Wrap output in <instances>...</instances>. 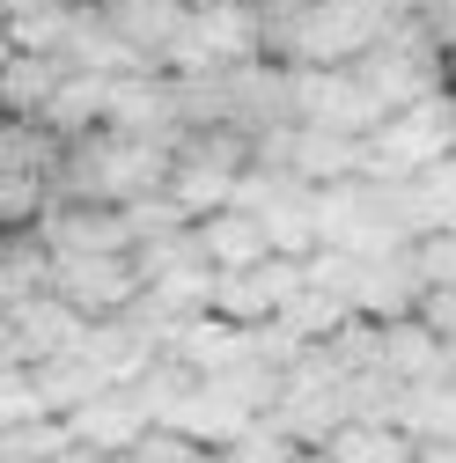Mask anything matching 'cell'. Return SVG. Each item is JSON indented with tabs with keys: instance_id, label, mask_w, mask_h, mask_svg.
<instances>
[{
	"instance_id": "obj_1",
	"label": "cell",
	"mask_w": 456,
	"mask_h": 463,
	"mask_svg": "<svg viewBox=\"0 0 456 463\" xmlns=\"http://www.w3.org/2000/svg\"><path fill=\"white\" fill-rule=\"evenodd\" d=\"M442 155H456V96L449 89L390 110V118L361 140V177L368 184H405V177H420V169L442 162Z\"/></svg>"
},
{
	"instance_id": "obj_2",
	"label": "cell",
	"mask_w": 456,
	"mask_h": 463,
	"mask_svg": "<svg viewBox=\"0 0 456 463\" xmlns=\"http://www.w3.org/2000/svg\"><path fill=\"white\" fill-rule=\"evenodd\" d=\"M295 449H324L338 427H347V368H338L324 345H302V354L280 368V397L265 412Z\"/></svg>"
},
{
	"instance_id": "obj_3",
	"label": "cell",
	"mask_w": 456,
	"mask_h": 463,
	"mask_svg": "<svg viewBox=\"0 0 456 463\" xmlns=\"http://www.w3.org/2000/svg\"><path fill=\"white\" fill-rule=\"evenodd\" d=\"M251 60H265V15L251 0H206V8H185V30L169 44L162 74H221Z\"/></svg>"
},
{
	"instance_id": "obj_4",
	"label": "cell",
	"mask_w": 456,
	"mask_h": 463,
	"mask_svg": "<svg viewBox=\"0 0 456 463\" xmlns=\"http://www.w3.org/2000/svg\"><path fill=\"white\" fill-rule=\"evenodd\" d=\"M44 295H60L81 324H103V317H126L140 302V272H133V250H103V258H52L44 272Z\"/></svg>"
},
{
	"instance_id": "obj_5",
	"label": "cell",
	"mask_w": 456,
	"mask_h": 463,
	"mask_svg": "<svg viewBox=\"0 0 456 463\" xmlns=\"http://www.w3.org/2000/svg\"><path fill=\"white\" fill-rule=\"evenodd\" d=\"M288 295H302V258H280V250H272V258L251 265V272H214L206 309L228 317L236 331H251V324H265V317L288 309Z\"/></svg>"
},
{
	"instance_id": "obj_6",
	"label": "cell",
	"mask_w": 456,
	"mask_h": 463,
	"mask_svg": "<svg viewBox=\"0 0 456 463\" xmlns=\"http://www.w3.org/2000/svg\"><path fill=\"white\" fill-rule=\"evenodd\" d=\"M96 15L110 23V37H119L140 67L162 74L169 44H177V30H185V0H96Z\"/></svg>"
},
{
	"instance_id": "obj_7",
	"label": "cell",
	"mask_w": 456,
	"mask_h": 463,
	"mask_svg": "<svg viewBox=\"0 0 456 463\" xmlns=\"http://www.w3.org/2000/svg\"><path fill=\"white\" fill-rule=\"evenodd\" d=\"M251 420H258V412H251V404L228 390L221 375H199V383L185 390V404H177V420H169V434H185L192 449H228Z\"/></svg>"
},
{
	"instance_id": "obj_8",
	"label": "cell",
	"mask_w": 456,
	"mask_h": 463,
	"mask_svg": "<svg viewBox=\"0 0 456 463\" xmlns=\"http://www.w3.org/2000/svg\"><path fill=\"white\" fill-rule=\"evenodd\" d=\"M74 449H96V456H126L140 434H147V412L133 404V390H96L89 404H74V412L60 420Z\"/></svg>"
},
{
	"instance_id": "obj_9",
	"label": "cell",
	"mask_w": 456,
	"mask_h": 463,
	"mask_svg": "<svg viewBox=\"0 0 456 463\" xmlns=\"http://www.w3.org/2000/svg\"><path fill=\"white\" fill-rule=\"evenodd\" d=\"M8 317V345H15V368H37L52 354H67V345L81 338V317L60 302V295H23L15 309H0Z\"/></svg>"
},
{
	"instance_id": "obj_10",
	"label": "cell",
	"mask_w": 456,
	"mask_h": 463,
	"mask_svg": "<svg viewBox=\"0 0 456 463\" xmlns=\"http://www.w3.org/2000/svg\"><path fill=\"white\" fill-rule=\"evenodd\" d=\"M192 236H199V250H206V265H214V272H251V265H265V258H272L258 213H243V206L199 213V221H192Z\"/></svg>"
},
{
	"instance_id": "obj_11",
	"label": "cell",
	"mask_w": 456,
	"mask_h": 463,
	"mask_svg": "<svg viewBox=\"0 0 456 463\" xmlns=\"http://www.w3.org/2000/svg\"><path fill=\"white\" fill-rule=\"evenodd\" d=\"M103 96H110V81H103V74H60L52 103L37 110V126L67 147V140H81V133H96V126H103Z\"/></svg>"
},
{
	"instance_id": "obj_12",
	"label": "cell",
	"mask_w": 456,
	"mask_h": 463,
	"mask_svg": "<svg viewBox=\"0 0 456 463\" xmlns=\"http://www.w3.org/2000/svg\"><path fill=\"white\" fill-rule=\"evenodd\" d=\"M397 434L405 441H456V383L449 375L397 383Z\"/></svg>"
},
{
	"instance_id": "obj_13",
	"label": "cell",
	"mask_w": 456,
	"mask_h": 463,
	"mask_svg": "<svg viewBox=\"0 0 456 463\" xmlns=\"http://www.w3.org/2000/svg\"><path fill=\"white\" fill-rule=\"evenodd\" d=\"M30 390H37V404H44V420H67L74 412V404H89L96 390H110L81 354H74V345H67V354H52V361H37L30 368Z\"/></svg>"
},
{
	"instance_id": "obj_14",
	"label": "cell",
	"mask_w": 456,
	"mask_h": 463,
	"mask_svg": "<svg viewBox=\"0 0 456 463\" xmlns=\"http://www.w3.org/2000/svg\"><path fill=\"white\" fill-rule=\"evenodd\" d=\"M60 60H44V52H8L0 60V118H37L60 89Z\"/></svg>"
},
{
	"instance_id": "obj_15",
	"label": "cell",
	"mask_w": 456,
	"mask_h": 463,
	"mask_svg": "<svg viewBox=\"0 0 456 463\" xmlns=\"http://www.w3.org/2000/svg\"><path fill=\"white\" fill-rule=\"evenodd\" d=\"M375 368H383L390 383H427V375H442V338H434L420 317H397V324H383Z\"/></svg>"
},
{
	"instance_id": "obj_16",
	"label": "cell",
	"mask_w": 456,
	"mask_h": 463,
	"mask_svg": "<svg viewBox=\"0 0 456 463\" xmlns=\"http://www.w3.org/2000/svg\"><path fill=\"white\" fill-rule=\"evenodd\" d=\"M397 199H405V228H413V236H427V228H456V155H442V162L420 169V177H405Z\"/></svg>"
},
{
	"instance_id": "obj_17",
	"label": "cell",
	"mask_w": 456,
	"mask_h": 463,
	"mask_svg": "<svg viewBox=\"0 0 456 463\" xmlns=\"http://www.w3.org/2000/svg\"><path fill=\"white\" fill-rule=\"evenodd\" d=\"M324 456H331V463H413V441L397 434V427H361V420H347V427L324 441Z\"/></svg>"
},
{
	"instance_id": "obj_18",
	"label": "cell",
	"mask_w": 456,
	"mask_h": 463,
	"mask_svg": "<svg viewBox=\"0 0 456 463\" xmlns=\"http://www.w3.org/2000/svg\"><path fill=\"white\" fill-rule=\"evenodd\" d=\"M347 317H354L347 302H331V295H317V287H302V295H288V309H280L272 324L288 331L295 345H324V338H331L338 324H347Z\"/></svg>"
},
{
	"instance_id": "obj_19",
	"label": "cell",
	"mask_w": 456,
	"mask_h": 463,
	"mask_svg": "<svg viewBox=\"0 0 456 463\" xmlns=\"http://www.w3.org/2000/svg\"><path fill=\"white\" fill-rule=\"evenodd\" d=\"M52 206V177H23V169H0V236H30Z\"/></svg>"
},
{
	"instance_id": "obj_20",
	"label": "cell",
	"mask_w": 456,
	"mask_h": 463,
	"mask_svg": "<svg viewBox=\"0 0 456 463\" xmlns=\"http://www.w3.org/2000/svg\"><path fill=\"white\" fill-rule=\"evenodd\" d=\"M67 15H74V0H44V8H30V15H15V23H0V30H8L15 52H44V60H60Z\"/></svg>"
},
{
	"instance_id": "obj_21",
	"label": "cell",
	"mask_w": 456,
	"mask_h": 463,
	"mask_svg": "<svg viewBox=\"0 0 456 463\" xmlns=\"http://www.w3.org/2000/svg\"><path fill=\"white\" fill-rule=\"evenodd\" d=\"M405 250H413L420 287H456V228H427V236H413Z\"/></svg>"
},
{
	"instance_id": "obj_22",
	"label": "cell",
	"mask_w": 456,
	"mask_h": 463,
	"mask_svg": "<svg viewBox=\"0 0 456 463\" xmlns=\"http://www.w3.org/2000/svg\"><path fill=\"white\" fill-rule=\"evenodd\" d=\"M221 456H228V463H295V456H302V449H295V441H288V434H280V427H272V420H251V427H243V434H236V441H228V449H221Z\"/></svg>"
},
{
	"instance_id": "obj_23",
	"label": "cell",
	"mask_w": 456,
	"mask_h": 463,
	"mask_svg": "<svg viewBox=\"0 0 456 463\" xmlns=\"http://www.w3.org/2000/svg\"><path fill=\"white\" fill-rule=\"evenodd\" d=\"M23 420H44V404L30 390V368H0V434L23 427Z\"/></svg>"
},
{
	"instance_id": "obj_24",
	"label": "cell",
	"mask_w": 456,
	"mask_h": 463,
	"mask_svg": "<svg viewBox=\"0 0 456 463\" xmlns=\"http://www.w3.org/2000/svg\"><path fill=\"white\" fill-rule=\"evenodd\" d=\"M413 317H420V324H427L442 345H456V287H420Z\"/></svg>"
},
{
	"instance_id": "obj_25",
	"label": "cell",
	"mask_w": 456,
	"mask_h": 463,
	"mask_svg": "<svg viewBox=\"0 0 456 463\" xmlns=\"http://www.w3.org/2000/svg\"><path fill=\"white\" fill-rule=\"evenodd\" d=\"M192 456H199V449H192L185 434H162V427H147V434H140V441H133L119 463H192Z\"/></svg>"
},
{
	"instance_id": "obj_26",
	"label": "cell",
	"mask_w": 456,
	"mask_h": 463,
	"mask_svg": "<svg viewBox=\"0 0 456 463\" xmlns=\"http://www.w3.org/2000/svg\"><path fill=\"white\" fill-rule=\"evenodd\" d=\"M413 463H456V441H413Z\"/></svg>"
},
{
	"instance_id": "obj_27",
	"label": "cell",
	"mask_w": 456,
	"mask_h": 463,
	"mask_svg": "<svg viewBox=\"0 0 456 463\" xmlns=\"http://www.w3.org/2000/svg\"><path fill=\"white\" fill-rule=\"evenodd\" d=\"M52 463H119V456H96V449H60Z\"/></svg>"
},
{
	"instance_id": "obj_28",
	"label": "cell",
	"mask_w": 456,
	"mask_h": 463,
	"mask_svg": "<svg viewBox=\"0 0 456 463\" xmlns=\"http://www.w3.org/2000/svg\"><path fill=\"white\" fill-rule=\"evenodd\" d=\"M442 89L456 96V44H442Z\"/></svg>"
},
{
	"instance_id": "obj_29",
	"label": "cell",
	"mask_w": 456,
	"mask_h": 463,
	"mask_svg": "<svg viewBox=\"0 0 456 463\" xmlns=\"http://www.w3.org/2000/svg\"><path fill=\"white\" fill-rule=\"evenodd\" d=\"M30 8H44V0H0V23H15V15H30Z\"/></svg>"
},
{
	"instance_id": "obj_30",
	"label": "cell",
	"mask_w": 456,
	"mask_h": 463,
	"mask_svg": "<svg viewBox=\"0 0 456 463\" xmlns=\"http://www.w3.org/2000/svg\"><path fill=\"white\" fill-rule=\"evenodd\" d=\"M442 375H449V383H456V345H442Z\"/></svg>"
},
{
	"instance_id": "obj_31",
	"label": "cell",
	"mask_w": 456,
	"mask_h": 463,
	"mask_svg": "<svg viewBox=\"0 0 456 463\" xmlns=\"http://www.w3.org/2000/svg\"><path fill=\"white\" fill-rule=\"evenodd\" d=\"M295 463H331V456H324V449H302V456H295Z\"/></svg>"
},
{
	"instance_id": "obj_32",
	"label": "cell",
	"mask_w": 456,
	"mask_h": 463,
	"mask_svg": "<svg viewBox=\"0 0 456 463\" xmlns=\"http://www.w3.org/2000/svg\"><path fill=\"white\" fill-rule=\"evenodd\" d=\"M192 463H228V456H221V449H214V456H206V449H199V456H192Z\"/></svg>"
},
{
	"instance_id": "obj_33",
	"label": "cell",
	"mask_w": 456,
	"mask_h": 463,
	"mask_svg": "<svg viewBox=\"0 0 456 463\" xmlns=\"http://www.w3.org/2000/svg\"><path fill=\"white\" fill-rule=\"evenodd\" d=\"M8 52H15V44H8V30H0V60H8Z\"/></svg>"
},
{
	"instance_id": "obj_34",
	"label": "cell",
	"mask_w": 456,
	"mask_h": 463,
	"mask_svg": "<svg viewBox=\"0 0 456 463\" xmlns=\"http://www.w3.org/2000/svg\"><path fill=\"white\" fill-rule=\"evenodd\" d=\"M185 8H206V0H185Z\"/></svg>"
}]
</instances>
